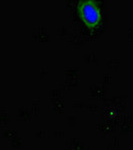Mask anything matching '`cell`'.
Segmentation results:
<instances>
[{
    "label": "cell",
    "mask_w": 133,
    "mask_h": 150,
    "mask_svg": "<svg viewBox=\"0 0 133 150\" xmlns=\"http://www.w3.org/2000/svg\"><path fill=\"white\" fill-rule=\"evenodd\" d=\"M79 18L90 30H95L102 22V11L96 0H79L76 6Z\"/></svg>",
    "instance_id": "cell-1"
}]
</instances>
